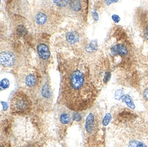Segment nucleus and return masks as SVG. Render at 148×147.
I'll return each instance as SVG.
<instances>
[{"instance_id": "0eeeda50", "label": "nucleus", "mask_w": 148, "mask_h": 147, "mask_svg": "<svg viewBox=\"0 0 148 147\" xmlns=\"http://www.w3.org/2000/svg\"><path fill=\"white\" fill-rule=\"evenodd\" d=\"M0 60L1 66L7 68H13L16 66L18 58L14 50L10 46H1Z\"/></svg>"}, {"instance_id": "f257e3e1", "label": "nucleus", "mask_w": 148, "mask_h": 147, "mask_svg": "<svg viewBox=\"0 0 148 147\" xmlns=\"http://www.w3.org/2000/svg\"><path fill=\"white\" fill-rule=\"evenodd\" d=\"M60 71V105L75 112L91 108L97 96V88L88 64L80 58H69L62 62Z\"/></svg>"}, {"instance_id": "9d476101", "label": "nucleus", "mask_w": 148, "mask_h": 147, "mask_svg": "<svg viewBox=\"0 0 148 147\" xmlns=\"http://www.w3.org/2000/svg\"><path fill=\"white\" fill-rule=\"evenodd\" d=\"M37 52L41 59L47 61L51 56V52L49 46L45 43H39L37 45Z\"/></svg>"}, {"instance_id": "1a4fd4ad", "label": "nucleus", "mask_w": 148, "mask_h": 147, "mask_svg": "<svg viewBox=\"0 0 148 147\" xmlns=\"http://www.w3.org/2000/svg\"><path fill=\"white\" fill-rule=\"evenodd\" d=\"M81 34L79 30L70 29L64 33V42L70 46H74L80 43Z\"/></svg>"}, {"instance_id": "f3484780", "label": "nucleus", "mask_w": 148, "mask_h": 147, "mask_svg": "<svg viewBox=\"0 0 148 147\" xmlns=\"http://www.w3.org/2000/svg\"><path fill=\"white\" fill-rule=\"evenodd\" d=\"M112 19L113 20V21H114L115 22H119V20H120V18H119V16H118V15L117 14H114L112 16Z\"/></svg>"}, {"instance_id": "39448f33", "label": "nucleus", "mask_w": 148, "mask_h": 147, "mask_svg": "<svg viewBox=\"0 0 148 147\" xmlns=\"http://www.w3.org/2000/svg\"><path fill=\"white\" fill-rule=\"evenodd\" d=\"M32 100L25 92L17 91L13 95L10 100V110L13 113L21 115L31 110Z\"/></svg>"}, {"instance_id": "20e7f679", "label": "nucleus", "mask_w": 148, "mask_h": 147, "mask_svg": "<svg viewBox=\"0 0 148 147\" xmlns=\"http://www.w3.org/2000/svg\"><path fill=\"white\" fill-rule=\"evenodd\" d=\"M31 93V99L42 110H48L52 102L53 93L48 78L45 77L42 80L40 84Z\"/></svg>"}, {"instance_id": "9b49d317", "label": "nucleus", "mask_w": 148, "mask_h": 147, "mask_svg": "<svg viewBox=\"0 0 148 147\" xmlns=\"http://www.w3.org/2000/svg\"><path fill=\"white\" fill-rule=\"evenodd\" d=\"M96 116L92 112H90L87 116L85 121V130L88 133H92L96 129Z\"/></svg>"}, {"instance_id": "7ed1b4c3", "label": "nucleus", "mask_w": 148, "mask_h": 147, "mask_svg": "<svg viewBox=\"0 0 148 147\" xmlns=\"http://www.w3.org/2000/svg\"><path fill=\"white\" fill-rule=\"evenodd\" d=\"M53 9L41 7L32 16V24L40 32H48L54 29L58 20V14Z\"/></svg>"}, {"instance_id": "423d86ee", "label": "nucleus", "mask_w": 148, "mask_h": 147, "mask_svg": "<svg viewBox=\"0 0 148 147\" xmlns=\"http://www.w3.org/2000/svg\"><path fill=\"white\" fill-rule=\"evenodd\" d=\"M87 1H70L67 6L63 10L64 12L68 16H71L79 20H82L87 15Z\"/></svg>"}, {"instance_id": "2eb2a0df", "label": "nucleus", "mask_w": 148, "mask_h": 147, "mask_svg": "<svg viewBox=\"0 0 148 147\" xmlns=\"http://www.w3.org/2000/svg\"><path fill=\"white\" fill-rule=\"evenodd\" d=\"M111 119V115L110 114H107V115L104 116L103 120H102V125L103 126H107L109 122H110V120Z\"/></svg>"}, {"instance_id": "6e6552de", "label": "nucleus", "mask_w": 148, "mask_h": 147, "mask_svg": "<svg viewBox=\"0 0 148 147\" xmlns=\"http://www.w3.org/2000/svg\"><path fill=\"white\" fill-rule=\"evenodd\" d=\"M21 83L23 84L24 87L27 90H29L30 93L37 87L40 84L42 77L37 71L36 70H28L25 71L21 75Z\"/></svg>"}, {"instance_id": "dca6fc26", "label": "nucleus", "mask_w": 148, "mask_h": 147, "mask_svg": "<svg viewBox=\"0 0 148 147\" xmlns=\"http://www.w3.org/2000/svg\"><path fill=\"white\" fill-rule=\"evenodd\" d=\"M9 86V80L8 79H3L1 82V89L3 88H6Z\"/></svg>"}, {"instance_id": "4468645a", "label": "nucleus", "mask_w": 148, "mask_h": 147, "mask_svg": "<svg viewBox=\"0 0 148 147\" xmlns=\"http://www.w3.org/2000/svg\"><path fill=\"white\" fill-rule=\"evenodd\" d=\"M142 95L145 103L148 105V81L144 83V85L142 88Z\"/></svg>"}, {"instance_id": "f8f14e48", "label": "nucleus", "mask_w": 148, "mask_h": 147, "mask_svg": "<svg viewBox=\"0 0 148 147\" xmlns=\"http://www.w3.org/2000/svg\"><path fill=\"white\" fill-rule=\"evenodd\" d=\"M145 17H141L140 20V32H141L142 36L148 41V12L146 11H143Z\"/></svg>"}, {"instance_id": "ddd939ff", "label": "nucleus", "mask_w": 148, "mask_h": 147, "mask_svg": "<svg viewBox=\"0 0 148 147\" xmlns=\"http://www.w3.org/2000/svg\"><path fill=\"white\" fill-rule=\"evenodd\" d=\"M111 52L114 55L126 56L128 54V49L124 44H115L111 48Z\"/></svg>"}, {"instance_id": "a211bd4d", "label": "nucleus", "mask_w": 148, "mask_h": 147, "mask_svg": "<svg viewBox=\"0 0 148 147\" xmlns=\"http://www.w3.org/2000/svg\"><path fill=\"white\" fill-rule=\"evenodd\" d=\"M92 15H93V17H94V20H98V15L97 13H96V12H92Z\"/></svg>"}, {"instance_id": "f03ea898", "label": "nucleus", "mask_w": 148, "mask_h": 147, "mask_svg": "<svg viewBox=\"0 0 148 147\" xmlns=\"http://www.w3.org/2000/svg\"><path fill=\"white\" fill-rule=\"evenodd\" d=\"M109 147H148V122L135 118L117 124L110 133Z\"/></svg>"}]
</instances>
